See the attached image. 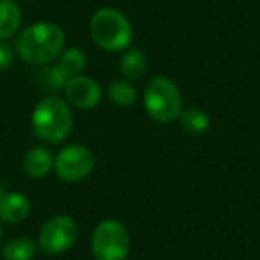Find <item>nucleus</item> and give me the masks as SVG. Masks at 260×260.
Masks as SVG:
<instances>
[{
    "mask_svg": "<svg viewBox=\"0 0 260 260\" xmlns=\"http://www.w3.org/2000/svg\"><path fill=\"white\" fill-rule=\"evenodd\" d=\"M64 45L66 34L57 23L36 22L18 32L15 52L27 64L45 66L61 55Z\"/></svg>",
    "mask_w": 260,
    "mask_h": 260,
    "instance_id": "obj_1",
    "label": "nucleus"
},
{
    "mask_svg": "<svg viewBox=\"0 0 260 260\" xmlns=\"http://www.w3.org/2000/svg\"><path fill=\"white\" fill-rule=\"evenodd\" d=\"M32 130L34 134L45 143H62L73 128L72 105L59 96H47L32 111Z\"/></svg>",
    "mask_w": 260,
    "mask_h": 260,
    "instance_id": "obj_2",
    "label": "nucleus"
},
{
    "mask_svg": "<svg viewBox=\"0 0 260 260\" xmlns=\"http://www.w3.org/2000/svg\"><path fill=\"white\" fill-rule=\"evenodd\" d=\"M89 32L94 43L107 52L126 50L134 38L130 20L121 11L112 8L98 9L91 16Z\"/></svg>",
    "mask_w": 260,
    "mask_h": 260,
    "instance_id": "obj_3",
    "label": "nucleus"
},
{
    "mask_svg": "<svg viewBox=\"0 0 260 260\" xmlns=\"http://www.w3.org/2000/svg\"><path fill=\"white\" fill-rule=\"evenodd\" d=\"M145 111L153 121L157 123H171L180 118L184 111V98L173 80L166 77H153L145 87L143 94Z\"/></svg>",
    "mask_w": 260,
    "mask_h": 260,
    "instance_id": "obj_4",
    "label": "nucleus"
},
{
    "mask_svg": "<svg viewBox=\"0 0 260 260\" xmlns=\"http://www.w3.org/2000/svg\"><path fill=\"white\" fill-rule=\"evenodd\" d=\"M94 260H126L130 253V234L116 219H105L96 224L91 237Z\"/></svg>",
    "mask_w": 260,
    "mask_h": 260,
    "instance_id": "obj_5",
    "label": "nucleus"
},
{
    "mask_svg": "<svg viewBox=\"0 0 260 260\" xmlns=\"http://www.w3.org/2000/svg\"><path fill=\"white\" fill-rule=\"evenodd\" d=\"M79 237V226L66 214L52 216L43 223L38 237V246L47 255H61L68 251Z\"/></svg>",
    "mask_w": 260,
    "mask_h": 260,
    "instance_id": "obj_6",
    "label": "nucleus"
},
{
    "mask_svg": "<svg viewBox=\"0 0 260 260\" xmlns=\"http://www.w3.org/2000/svg\"><path fill=\"white\" fill-rule=\"evenodd\" d=\"M94 168V155L84 145L64 146L54 157V171L64 182H79L89 177Z\"/></svg>",
    "mask_w": 260,
    "mask_h": 260,
    "instance_id": "obj_7",
    "label": "nucleus"
},
{
    "mask_svg": "<svg viewBox=\"0 0 260 260\" xmlns=\"http://www.w3.org/2000/svg\"><path fill=\"white\" fill-rule=\"evenodd\" d=\"M66 102L77 109H93L100 104L102 89L94 79L87 75H77L68 79L64 86Z\"/></svg>",
    "mask_w": 260,
    "mask_h": 260,
    "instance_id": "obj_8",
    "label": "nucleus"
},
{
    "mask_svg": "<svg viewBox=\"0 0 260 260\" xmlns=\"http://www.w3.org/2000/svg\"><path fill=\"white\" fill-rule=\"evenodd\" d=\"M30 212V200L22 192H8L0 202V221L18 224L27 219Z\"/></svg>",
    "mask_w": 260,
    "mask_h": 260,
    "instance_id": "obj_9",
    "label": "nucleus"
},
{
    "mask_svg": "<svg viewBox=\"0 0 260 260\" xmlns=\"http://www.w3.org/2000/svg\"><path fill=\"white\" fill-rule=\"evenodd\" d=\"M54 170V155L45 146H34L23 155V171L30 178H43Z\"/></svg>",
    "mask_w": 260,
    "mask_h": 260,
    "instance_id": "obj_10",
    "label": "nucleus"
},
{
    "mask_svg": "<svg viewBox=\"0 0 260 260\" xmlns=\"http://www.w3.org/2000/svg\"><path fill=\"white\" fill-rule=\"evenodd\" d=\"M34 82L41 91L48 93L50 96H55L59 91L64 89L68 77L61 72L57 64H45L34 72Z\"/></svg>",
    "mask_w": 260,
    "mask_h": 260,
    "instance_id": "obj_11",
    "label": "nucleus"
},
{
    "mask_svg": "<svg viewBox=\"0 0 260 260\" xmlns=\"http://www.w3.org/2000/svg\"><path fill=\"white\" fill-rule=\"evenodd\" d=\"M22 25V9L15 0H0V41L13 38Z\"/></svg>",
    "mask_w": 260,
    "mask_h": 260,
    "instance_id": "obj_12",
    "label": "nucleus"
},
{
    "mask_svg": "<svg viewBox=\"0 0 260 260\" xmlns=\"http://www.w3.org/2000/svg\"><path fill=\"white\" fill-rule=\"evenodd\" d=\"M146 68H148L146 55H145V52L139 50V48H130V50H126L125 55L121 57V61H119L121 77L125 80H128V82L141 79L146 73Z\"/></svg>",
    "mask_w": 260,
    "mask_h": 260,
    "instance_id": "obj_13",
    "label": "nucleus"
},
{
    "mask_svg": "<svg viewBox=\"0 0 260 260\" xmlns=\"http://www.w3.org/2000/svg\"><path fill=\"white\" fill-rule=\"evenodd\" d=\"M57 66L61 68V72L64 73L68 79L82 75V72L87 66V55L77 47L66 48V50H62L61 55H59Z\"/></svg>",
    "mask_w": 260,
    "mask_h": 260,
    "instance_id": "obj_14",
    "label": "nucleus"
},
{
    "mask_svg": "<svg viewBox=\"0 0 260 260\" xmlns=\"http://www.w3.org/2000/svg\"><path fill=\"white\" fill-rule=\"evenodd\" d=\"M38 244L29 237H15L2 248L4 260H32L36 256Z\"/></svg>",
    "mask_w": 260,
    "mask_h": 260,
    "instance_id": "obj_15",
    "label": "nucleus"
},
{
    "mask_svg": "<svg viewBox=\"0 0 260 260\" xmlns=\"http://www.w3.org/2000/svg\"><path fill=\"white\" fill-rule=\"evenodd\" d=\"M180 126L184 132L192 136H202L210 128V118L207 112L200 111V109H187L182 111L180 114Z\"/></svg>",
    "mask_w": 260,
    "mask_h": 260,
    "instance_id": "obj_16",
    "label": "nucleus"
},
{
    "mask_svg": "<svg viewBox=\"0 0 260 260\" xmlns=\"http://www.w3.org/2000/svg\"><path fill=\"white\" fill-rule=\"evenodd\" d=\"M107 94L112 104L119 105V107H132L138 102V91L125 79L112 80L107 87Z\"/></svg>",
    "mask_w": 260,
    "mask_h": 260,
    "instance_id": "obj_17",
    "label": "nucleus"
},
{
    "mask_svg": "<svg viewBox=\"0 0 260 260\" xmlns=\"http://www.w3.org/2000/svg\"><path fill=\"white\" fill-rule=\"evenodd\" d=\"M15 62V47L6 41H0V72L9 70Z\"/></svg>",
    "mask_w": 260,
    "mask_h": 260,
    "instance_id": "obj_18",
    "label": "nucleus"
},
{
    "mask_svg": "<svg viewBox=\"0 0 260 260\" xmlns=\"http://www.w3.org/2000/svg\"><path fill=\"white\" fill-rule=\"evenodd\" d=\"M8 194V191H6V187L2 184H0V202H2V198H4V196Z\"/></svg>",
    "mask_w": 260,
    "mask_h": 260,
    "instance_id": "obj_19",
    "label": "nucleus"
},
{
    "mask_svg": "<svg viewBox=\"0 0 260 260\" xmlns=\"http://www.w3.org/2000/svg\"><path fill=\"white\" fill-rule=\"evenodd\" d=\"M0 244H2V221H0Z\"/></svg>",
    "mask_w": 260,
    "mask_h": 260,
    "instance_id": "obj_20",
    "label": "nucleus"
}]
</instances>
